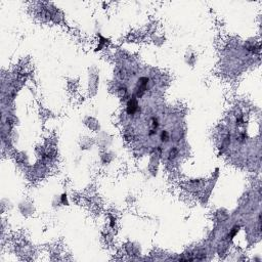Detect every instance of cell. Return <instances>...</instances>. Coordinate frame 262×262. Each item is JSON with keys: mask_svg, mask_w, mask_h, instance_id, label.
I'll return each mask as SVG.
<instances>
[{"mask_svg": "<svg viewBox=\"0 0 262 262\" xmlns=\"http://www.w3.org/2000/svg\"><path fill=\"white\" fill-rule=\"evenodd\" d=\"M137 108H138L137 100L132 98V100L129 102L128 106H127V113H128L129 115H133V114L137 111Z\"/></svg>", "mask_w": 262, "mask_h": 262, "instance_id": "obj_1", "label": "cell"}, {"mask_svg": "<svg viewBox=\"0 0 262 262\" xmlns=\"http://www.w3.org/2000/svg\"><path fill=\"white\" fill-rule=\"evenodd\" d=\"M169 133H168V131L166 130H163L162 131V134H161V139L163 140V141H167L168 139H169Z\"/></svg>", "mask_w": 262, "mask_h": 262, "instance_id": "obj_2", "label": "cell"}]
</instances>
